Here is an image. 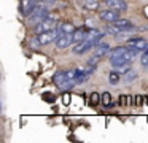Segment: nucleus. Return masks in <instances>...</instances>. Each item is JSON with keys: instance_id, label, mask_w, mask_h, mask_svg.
<instances>
[{"instance_id": "4be33fe9", "label": "nucleus", "mask_w": 148, "mask_h": 143, "mask_svg": "<svg viewBox=\"0 0 148 143\" xmlns=\"http://www.w3.org/2000/svg\"><path fill=\"white\" fill-rule=\"evenodd\" d=\"M100 100H102V97H100V95L97 94V92H92V94H91V99H89V103L92 105V107H94V105H97V103H99Z\"/></svg>"}, {"instance_id": "4468645a", "label": "nucleus", "mask_w": 148, "mask_h": 143, "mask_svg": "<svg viewBox=\"0 0 148 143\" xmlns=\"http://www.w3.org/2000/svg\"><path fill=\"white\" fill-rule=\"evenodd\" d=\"M75 29H77V27H75V25L72 24V22H62V24L59 25L58 30L61 32V34H73Z\"/></svg>"}, {"instance_id": "6e6552de", "label": "nucleus", "mask_w": 148, "mask_h": 143, "mask_svg": "<svg viewBox=\"0 0 148 143\" xmlns=\"http://www.w3.org/2000/svg\"><path fill=\"white\" fill-rule=\"evenodd\" d=\"M96 44L92 43L91 40H83V41H80V43H75V46H73V53L75 54H83V53H86L88 49H91V48H94Z\"/></svg>"}, {"instance_id": "aec40b11", "label": "nucleus", "mask_w": 148, "mask_h": 143, "mask_svg": "<svg viewBox=\"0 0 148 143\" xmlns=\"http://www.w3.org/2000/svg\"><path fill=\"white\" fill-rule=\"evenodd\" d=\"M126 51H127V46H118L115 48V49L112 51V54H110V57H118V56H124Z\"/></svg>"}, {"instance_id": "b1692460", "label": "nucleus", "mask_w": 148, "mask_h": 143, "mask_svg": "<svg viewBox=\"0 0 148 143\" xmlns=\"http://www.w3.org/2000/svg\"><path fill=\"white\" fill-rule=\"evenodd\" d=\"M116 70H118V72L121 73V75H124V73H127L129 70H131V62H126V64H123V65H121V67H118Z\"/></svg>"}, {"instance_id": "a211bd4d", "label": "nucleus", "mask_w": 148, "mask_h": 143, "mask_svg": "<svg viewBox=\"0 0 148 143\" xmlns=\"http://www.w3.org/2000/svg\"><path fill=\"white\" fill-rule=\"evenodd\" d=\"M53 79H54V83H56L58 86H61L64 81H67V73H65V70H64V72H58Z\"/></svg>"}, {"instance_id": "9d476101", "label": "nucleus", "mask_w": 148, "mask_h": 143, "mask_svg": "<svg viewBox=\"0 0 148 143\" xmlns=\"http://www.w3.org/2000/svg\"><path fill=\"white\" fill-rule=\"evenodd\" d=\"M103 35H105V34H102V32L97 30V29H91V30L88 32V37H86V38H88V40H91L94 44H97L100 40H102Z\"/></svg>"}, {"instance_id": "1a4fd4ad", "label": "nucleus", "mask_w": 148, "mask_h": 143, "mask_svg": "<svg viewBox=\"0 0 148 143\" xmlns=\"http://www.w3.org/2000/svg\"><path fill=\"white\" fill-rule=\"evenodd\" d=\"M105 5L112 10H116V11H126L127 10V3L124 0H105Z\"/></svg>"}, {"instance_id": "c85d7f7f", "label": "nucleus", "mask_w": 148, "mask_h": 143, "mask_svg": "<svg viewBox=\"0 0 148 143\" xmlns=\"http://www.w3.org/2000/svg\"><path fill=\"white\" fill-rule=\"evenodd\" d=\"M37 2H49V0H37Z\"/></svg>"}, {"instance_id": "6ab92c4d", "label": "nucleus", "mask_w": 148, "mask_h": 143, "mask_svg": "<svg viewBox=\"0 0 148 143\" xmlns=\"http://www.w3.org/2000/svg\"><path fill=\"white\" fill-rule=\"evenodd\" d=\"M83 5L86 10H89V11H94V10L99 8V2L97 0H83Z\"/></svg>"}, {"instance_id": "39448f33", "label": "nucleus", "mask_w": 148, "mask_h": 143, "mask_svg": "<svg viewBox=\"0 0 148 143\" xmlns=\"http://www.w3.org/2000/svg\"><path fill=\"white\" fill-rule=\"evenodd\" d=\"M37 8H38L37 0H21V10H23V13L26 16H30Z\"/></svg>"}, {"instance_id": "423d86ee", "label": "nucleus", "mask_w": 148, "mask_h": 143, "mask_svg": "<svg viewBox=\"0 0 148 143\" xmlns=\"http://www.w3.org/2000/svg\"><path fill=\"white\" fill-rule=\"evenodd\" d=\"M72 41H73V34H61L56 40V46L59 49H65Z\"/></svg>"}, {"instance_id": "ddd939ff", "label": "nucleus", "mask_w": 148, "mask_h": 143, "mask_svg": "<svg viewBox=\"0 0 148 143\" xmlns=\"http://www.w3.org/2000/svg\"><path fill=\"white\" fill-rule=\"evenodd\" d=\"M112 24H115L116 27H119L121 30H126V29H131L132 27V22L129 21V19H123V18H118L115 22H112Z\"/></svg>"}, {"instance_id": "f03ea898", "label": "nucleus", "mask_w": 148, "mask_h": 143, "mask_svg": "<svg viewBox=\"0 0 148 143\" xmlns=\"http://www.w3.org/2000/svg\"><path fill=\"white\" fill-rule=\"evenodd\" d=\"M59 35H61V32H59L58 29H51V30H46V32L38 34V35H37V38H38L40 44H48V43H51V41L58 40Z\"/></svg>"}, {"instance_id": "cd10ccee", "label": "nucleus", "mask_w": 148, "mask_h": 143, "mask_svg": "<svg viewBox=\"0 0 148 143\" xmlns=\"http://www.w3.org/2000/svg\"><path fill=\"white\" fill-rule=\"evenodd\" d=\"M121 105H126V95H121Z\"/></svg>"}, {"instance_id": "f257e3e1", "label": "nucleus", "mask_w": 148, "mask_h": 143, "mask_svg": "<svg viewBox=\"0 0 148 143\" xmlns=\"http://www.w3.org/2000/svg\"><path fill=\"white\" fill-rule=\"evenodd\" d=\"M58 18H59L58 13H49V14L46 16L43 21L37 22V25H35V34H42V32H46V30H51V29H54Z\"/></svg>"}, {"instance_id": "a878e982", "label": "nucleus", "mask_w": 148, "mask_h": 143, "mask_svg": "<svg viewBox=\"0 0 148 143\" xmlns=\"http://www.w3.org/2000/svg\"><path fill=\"white\" fill-rule=\"evenodd\" d=\"M135 76H137V72H134V70H129L127 73H124L126 83H129V81H132V79H135Z\"/></svg>"}, {"instance_id": "f8f14e48", "label": "nucleus", "mask_w": 148, "mask_h": 143, "mask_svg": "<svg viewBox=\"0 0 148 143\" xmlns=\"http://www.w3.org/2000/svg\"><path fill=\"white\" fill-rule=\"evenodd\" d=\"M110 49V44L108 43H102V41H99V43L94 46V51H96L97 56H103V54H107Z\"/></svg>"}, {"instance_id": "2eb2a0df", "label": "nucleus", "mask_w": 148, "mask_h": 143, "mask_svg": "<svg viewBox=\"0 0 148 143\" xmlns=\"http://www.w3.org/2000/svg\"><path fill=\"white\" fill-rule=\"evenodd\" d=\"M138 53H140V51H138V49H134V48H129V46H127V51H126L124 57H126V59L129 60V62H134V60L137 59Z\"/></svg>"}, {"instance_id": "f3484780", "label": "nucleus", "mask_w": 148, "mask_h": 143, "mask_svg": "<svg viewBox=\"0 0 148 143\" xmlns=\"http://www.w3.org/2000/svg\"><path fill=\"white\" fill-rule=\"evenodd\" d=\"M119 78H121V73H119L118 70H113V72H110L108 81H110V84H112V86L118 84V83H119Z\"/></svg>"}, {"instance_id": "393cba45", "label": "nucleus", "mask_w": 148, "mask_h": 143, "mask_svg": "<svg viewBox=\"0 0 148 143\" xmlns=\"http://www.w3.org/2000/svg\"><path fill=\"white\" fill-rule=\"evenodd\" d=\"M75 84H77V83H75V79H67V81H64L61 86H59V88H61V89H70V88H73Z\"/></svg>"}, {"instance_id": "bb28decb", "label": "nucleus", "mask_w": 148, "mask_h": 143, "mask_svg": "<svg viewBox=\"0 0 148 143\" xmlns=\"http://www.w3.org/2000/svg\"><path fill=\"white\" fill-rule=\"evenodd\" d=\"M99 57H100V56H97V54H94V56L91 57L89 60H88V65H92V67H97V64H99Z\"/></svg>"}, {"instance_id": "20e7f679", "label": "nucleus", "mask_w": 148, "mask_h": 143, "mask_svg": "<svg viewBox=\"0 0 148 143\" xmlns=\"http://www.w3.org/2000/svg\"><path fill=\"white\" fill-rule=\"evenodd\" d=\"M48 14H49L48 8H46V6H40L38 5V8H37L35 11L29 16V19H30V22H40V21H43Z\"/></svg>"}, {"instance_id": "7ed1b4c3", "label": "nucleus", "mask_w": 148, "mask_h": 143, "mask_svg": "<svg viewBox=\"0 0 148 143\" xmlns=\"http://www.w3.org/2000/svg\"><path fill=\"white\" fill-rule=\"evenodd\" d=\"M126 46L134 48V49H138V51H142V53H143V51L148 49V41L143 40V38H131V40H127Z\"/></svg>"}, {"instance_id": "dca6fc26", "label": "nucleus", "mask_w": 148, "mask_h": 143, "mask_svg": "<svg viewBox=\"0 0 148 143\" xmlns=\"http://www.w3.org/2000/svg\"><path fill=\"white\" fill-rule=\"evenodd\" d=\"M126 62H129L127 59H126L124 56H118V57H110V64H112L115 68H118V67H121L123 64H126Z\"/></svg>"}, {"instance_id": "0eeeda50", "label": "nucleus", "mask_w": 148, "mask_h": 143, "mask_svg": "<svg viewBox=\"0 0 148 143\" xmlns=\"http://www.w3.org/2000/svg\"><path fill=\"white\" fill-rule=\"evenodd\" d=\"M99 18L105 22H115L119 18V11H116V10H103V11L99 13Z\"/></svg>"}, {"instance_id": "5701e85b", "label": "nucleus", "mask_w": 148, "mask_h": 143, "mask_svg": "<svg viewBox=\"0 0 148 143\" xmlns=\"http://www.w3.org/2000/svg\"><path fill=\"white\" fill-rule=\"evenodd\" d=\"M140 64L145 67V68H148V49L142 53V56H140Z\"/></svg>"}, {"instance_id": "412c9836", "label": "nucleus", "mask_w": 148, "mask_h": 143, "mask_svg": "<svg viewBox=\"0 0 148 143\" xmlns=\"http://www.w3.org/2000/svg\"><path fill=\"white\" fill-rule=\"evenodd\" d=\"M102 103L105 107H112V95H110V92H103L102 94Z\"/></svg>"}, {"instance_id": "9b49d317", "label": "nucleus", "mask_w": 148, "mask_h": 143, "mask_svg": "<svg viewBox=\"0 0 148 143\" xmlns=\"http://www.w3.org/2000/svg\"><path fill=\"white\" fill-rule=\"evenodd\" d=\"M86 37H88V32H86L84 27L75 29V32H73V43H80V41L86 40Z\"/></svg>"}]
</instances>
